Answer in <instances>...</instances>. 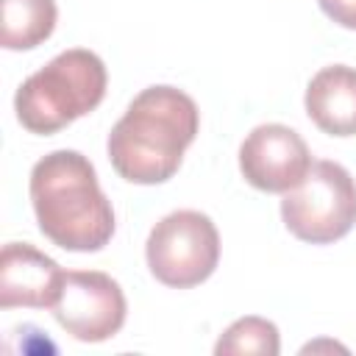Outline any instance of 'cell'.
I'll use <instances>...</instances> for the list:
<instances>
[{
    "label": "cell",
    "instance_id": "7",
    "mask_svg": "<svg viewBox=\"0 0 356 356\" xmlns=\"http://www.w3.org/2000/svg\"><path fill=\"white\" fill-rule=\"evenodd\" d=\"M312 153L298 131L281 122L256 125L239 147L245 181L261 192H289L312 170Z\"/></svg>",
    "mask_w": 356,
    "mask_h": 356
},
{
    "label": "cell",
    "instance_id": "1",
    "mask_svg": "<svg viewBox=\"0 0 356 356\" xmlns=\"http://www.w3.org/2000/svg\"><path fill=\"white\" fill-rule=\"evenodd\" d=\"M197 125L200 111L186 92L167 83L147 86L114 122L106 142L108 161L131 184H164L178 172Z\"/></svg>",
    "mask_w": 356,
    "mask_h": 356
},
{
    "label": "cell",
    "instance_id": "12",
    "mask_svg": "<svg viewBox=\"0 0 356 356\" xmlns=\"http://www.w3.org/2000/svg\"><path fill=\"white\" fill-rule=\"evenodd\" d=\"M323 14L342 28L356 31V0H317Z\"/></svg>",
    "mask_w": 356,
    "mask_h": 356
},
{
    "label": "cell",
    "instance_id": "3",
    "mask_svg": "<svg viewBox=\"0 0 356 356\" xmlns=\"http://www.w3.org/2000/svg\"><path fill=\"white\" fill-rule=\"evenodd\" d=\"M106 64L97 53L83 47L64 50L22 81L14 95L17 120L31 134H56L95 111L106 97Z\"/></svg>",
    "mask_w": 356,
    "mask_h": 356
},
{
    "label": "cell",
    "instance_id": "5",
    "mask_svg": "<svg viewBox=\"0 0 356 356\" xmlns=\"http://www.w3.org/2000/svg\"><path fill=\"white\" fill-rule=\"evenodd\" d=\"M145 259L156 281L172 289L203 284L220 261V234L209 214L181 209L161 217L147 236Z\"/></svg>",
    "mask_w": 356,
    "mask_h": 356
},
{
    "label": "cell",
    "instance_id": "10",
    "mask_svg": "<svg viewBox=\"0 0 356 356\" xmlns=\"http://www.w3.org/2000/svg\"><path fill=\"white\" fill-rule=\"evenodd\" d=\"M3 6V33L6 50H31L50 39L56 28V0H0Z\"/></svg>",
    "mask_w": 356,
    "mask_h": 356
},
{
    "label": "cell",
    "instance_id": "4",
    "mask_svg": "<svg viewBox=\"0 0 356 356\" xmlns=\"http://www.w3.org/2000/svg\"><path fill=\"white\" fill-rule=\"evenodd\" d=\"M281 220L309 245H331L356 225V181L337 161H314L306 178L284 192Z\"/></svg>",
    "mask_w": 356,
    "mask_h": 356
},
{
    "label": "cell",
    "instance_id": "8",
    "mask_svg": "<svg viewBox=\"0 0 356 356\" xmlns=\"http://www.w3.org/2000/svg\"><path fill=\"white\" fill-rule=\"evenodd\" d=\"M67 273L28 242H8L0 253V306L53 309Z\"/></svg>",
    "mask_w": 356,
    "mask_h": 356
},
{
    "label": "cell",
    "instance_id": "11",
    "mask_svg": "<svg viewBox=\"0 0 356 356\" xmlns=\"http://www.w3.org/2000/svg\"><path fill=\"white\" fill-rule=\"evenodd\" d=\"M281 350V337L275 323L264 320V317H239L236 323H231L222 337L214 345L217 356H278Z\"/></svg>",
    "mask_w": 356,
    "mask_h": 356
},
{
    "label": "cell",
    "instance_id": "2",
    "mask_svg": "<svg viewBox=\"0 0 356 356\" xmlns=\"http://www.w3.org/2000/svg\"><path fill=\"white\" fill-rule=\"evenodd\" d=\"M31 203L39 231L64 250L95 253L114 234V209L92 161L78 150H53L31 170Z\"/></svg>",
    "mask_w": 356,
    "mask_h": 356
},
{
    "label": "cell",
    "instance_id": "6",
    "mask_svg": "<svg viewBox=\"0 0 356 356\" xmlns=\"http://www.w3.org/2000/svg\"><path fill=\"white\" fill-rule=\"evenodd\" d=\"M122 286L100 270H70L53 314L58 325L81 342L111 339L125 323Z\"/></svg>",
    "mask_w": 356,
    "mask_h": 356
},
{
    "label": "cell",
    "instance_id": "9",
    "mask_svg": "<svg viewBox=\"0 0 356 356\" xmlns=\"http://www.w3.org/2000/svg\"><path fill=\"white\" fill-rule=\"evenodd\" d=\"M309 120L331 136L356 134V70L348 64L323 67L306 86Z\"/></svg>",
    "mask_w": 356,
    "mask_h": 356
}]
</instances>
